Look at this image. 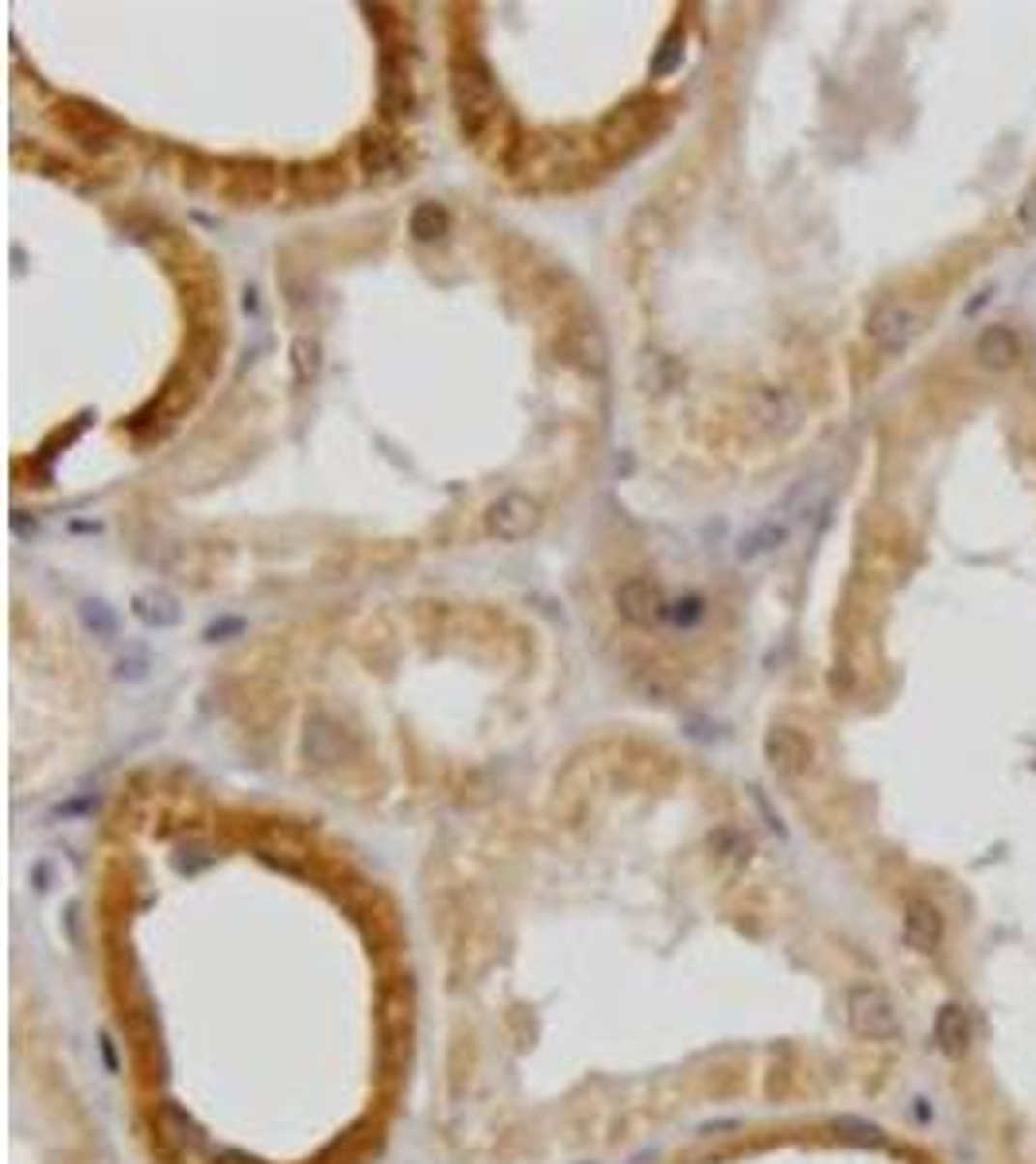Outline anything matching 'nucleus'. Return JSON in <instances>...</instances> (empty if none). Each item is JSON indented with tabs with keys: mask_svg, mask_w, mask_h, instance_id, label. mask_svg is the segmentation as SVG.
<instances>
[{
	"mask_svg": "<svg viewBox=\"0 0 1036 1164\" xmlns=\"http://www.w3.org/2000/svg\"><path fill=\"white\" fill-rule=\"evenodd\" d=\"M847 1025L854 1036L862 1040H893L901 1033V1021H897V1009H893V998L878 986H850L847 990Z\"/></svg>",
	"mask_w": 1036,
	"mask_h": 1164,
	"instance_id": "obj_2",
	"label": "nucleus"
},
{
	"mask_svg": "<svg viewBox=\"0 0 1036 1164\" xmlns=\"http://www.w3.org/2000/svg\"><path fill=\"white\" fill-rule=\"evenodd\" d=\"M446 225H450V218H446V210L439 202H419L412 210V218H408V233L416 241H435V237L446 233Z\"/></svg>",
	"mask_w": 1036,
	"mask_h": 1164,
	"instance_id": "obj_20",
	"label": "nucleus"
},
{
	"mask_svg": "<svg viewBox=\"0 0 1036 1164\" xmlns=\"http://www.w3.org/2000/svg\"><path fill=\"white\" fill-rule=\"evenodd\" d=\"M361 163L369 171H388L396 163V144L388 136H365L361 140Z\"/></svg>",
	"mask_w": 1036,
	"mask_h": 1164,
	"instance_id": "obj_22",
	"label": "nucleus"
},
{
	"mask_svg": "<svg viewBox=\"0 0 1036 1164\" xmlns=\"http://www.w3.org/2000/svg\"><path fill=\"white\" fill-rule=\"evenodd\" d=\"M560 350L567 354V362H575L579 369H602L606 365V342L594 327H571L560 342Z\"/></svg>",
	"mask_w": 1036,
	"mask_h": 1164,
	"instance_id": "obj_14",
	"label": "nucleus"
},
{
	"mask_svg": "<svg viewBox=\"0 0 1036 1164\" xmlns=\"http://www.w3.org/2000/svg\"><path fill=\"white\" fill-rule=\"evenodd\" d=\"M753 416L764 431L789 435V431L800 427L804 408H800L796 393H789V389H761V393H753Z\"/></svg>",
	"mask_w": 1036,
	"mask_h": 1164,
	"instance_id": "obj_8",
	"label": "nucleus"
},
{
	"mask_svg": "<svg viewBox=\"0 0 1036 1164\" xmlns=\"http://www.w3.org/2000/svg\"><path fill=\"white\" fill-rule=\"evenodd\" d=\"M307 753L319 761V765H338L342 753H346V734L338 722H331L327 714H315L307 722Z\"/></svg>",
	"mask_w": 1036,
	"mask_h": 1164,
	"instance_id": "obj_12",
	"label": "nucleus"
},
{
	"mask_svg": "<svg viewBox=\"0 0 1036 1164\" xmlns=\"http://www.w3.org/2000/svg\"><path fill=\"white\" fill-rule=\"evenodd\" d=\"M59 121H63L86 148H109V144L117 140V125H113L105 113L90 109V105H67V109L59 113Z\"/></svg>",
	"mask_w": 1036,
	"mask_h": 1164,
	"instance_id": "obj_9",
	"label": "nucleus"
},
{
	"mask_svg": "<svg viewBox=\"0 0 1036 1164\" xmlns=\"http://www.w3.org/2000/svg\"><path fill=\"white\" fill-rule=\"evenodd\" d=\"M916 335H920V315L908 304H881L866 319V338L881 354H901Z\"/></svg>",
	"mask_w": 1036,
	"mask_h": 1164,
	"instance_id": "obj_3",
	"label": "nucleus"
},
{
	"mask_svg": "<svg viewBox=\"0 0 1036 1164\" xmlns=\"http://www.w3.org/2000/svg\"><path fill=\"white\" fill-rule=\"evenodd\" d=\"M292 187L303 198H327L342 187V175L331 171L327 163H311V167H292Z\"/></svg>",
	"mask_w": 1036,
	"mask_h": 1164,
	"instance_id": "obj_18",
	"label": "nucleus"
},
{
	"mask_svg": "<svg viewBox=\"0 0 1036 1164\" xmlns=\"http://www.w3.org/2000/svg\"><path fill=\"white\" fill-rule=\"evenodd\" d=\"M974 358H978V365H986V369H1009V365L1021 358V342H1017L1013 327H1001V323L986 327V331L978 335V342H974Z\"/></svg>",
	"mask_w": 1036,
	"mask_h": 1164,
	"instance_id": "obj_10",
	"label": "nucleus"
},
{
	"mask_svg": "<svg viewBox=\"0 0 1036 1164\" xmlns=\"http://www.w3.org/2000/svg\"><path fill=\"white\" fill-rule=\"evenodd\" d=\"M1017 225H1021V233L1036 237V179L1028 183V190H1024L1021 202H1017Z\"/></svg>",
	"mask_w": 1036,
	"mask_h": 1164,
	"instance_id": "obj_25",
	"label": "nucleus"
},
{
	"mask_svg": "<svg viewBox=\"0 0 1036 1164\" xmlns=\"http://www.w3.org/2000/svg\"><path fill=\"white\" fill-rule=\"evenodd\" d=\"M699 614H703L699 598H687V602H676V606H668V618H672V626H683V629H691V626L699 622Z\"/></svg>",
	"mask_w": 1036,
	"mask_h": 1164,
	"instance_id": "obj_26",
	"label": "nucleus"
},
{
	"mask_svg": "<svg viewBox=\"0 0 1036 1164\" xmlns=\"http://www.w3.org/2000/svg\"><path fill=\"white\" fill-rule=\"evenodd\" d=\"M764 757L781 776H804L812 769V742L796 726H772L764 738Z\"/></svg>",
	"mask_w": 1036,
	"mask_h": 1164,
	"instance_id": "obj_7",
	"label": "nucleus"
},
{
	"mask_svg": "<svg viewBox=\"0 0 1036 1164\" xmlns=\"http://www.w3.org/2000/svg\"><path fill=\"white\" fill-rule=\"evenodd\" d=\"M679 63H683V32L676 28V32L664 36V44H660V51H656V59H652V74L664 78V74H672Z\"/></svg>",
	"mask_w": 1036,
	"mask_h": 1164,
	"instance_id": "obj_23",
	"label": "nucleus"
},
{
	"mask_svg": "<svg viewBox=\"0 0 1036 1164\" xmlns=\"http://www.w3.org/2000/svg\"><path fill=\"white\" fill-rule=\"evenodd\" d=\"M82 622H86V629H94V637H113L117 633V618H113V610L105 602H86L82 606Z\"/></svg>",
	"mask_w": 1036,
	"mask_h": 1164,
	"instance_id": "obj_24",
	"label": "nucleus"
},
{
	"mask_svg": "<svg viewBox=\"0 0 1036 1164\" xmlns=\"http://www.w3.org/2000/svg\"><path fill=\"white\" fill-rule=\"evenodd\" d=\"M789 539V524H781V520H764V524H757L753 532H745L741 536V543H737V559H761V555H768V551H776Z\"/></svg>",
	"mask_w": 1036,
	"mask_h": 1164,
	"instance_id": "obj_17",
	"label": "nucleus"
},
{
	"mask_svg": "<svg viewBox=\"0 0 1036 1164\" xmlns=\"http://www.w3.org/2000/svg\"><path fill=\"white\" fill-rule=\"evenodd\" d=\"M132 614L148 626V629H167L179 622V602L167 591H140L132 598Z\"/></svg>",
	"mask_w": 1036,
	"mask_h": 1164,
	"instance_id": "obj_16",
	"label": "nucleus"
},
{
	"mask_svg": "<svg viewBox=\"0 0 1036 1164\" xmlns=\"http://www.w3.org/2000/svg\"><path fill=\"white\" fill-rule=\"evenodd\" d=\"M237 629H241V622L229 618V622H214V626L206 629V637H210V641H225V633H237Z\"/></svg>",
	"mask_w": 1036,
	"mask_h": 1164,
	"instance_id": "obj_27",
	"label": "nucleus"
},
{
	"mask_svg": "<svg viewBox=\"0 0 1036 1164\" xmlns=\"http://www.w3.org/2000/svg\"><path fill=\"white\" fill-rule=\"evenodd\" d=\"M641 105H648V102L621 105L618 113H610V117H606V125H602V140H606L610 148H618V144L633 140V136L645 129V109H641Z\"/></svg>",
	"mask_w": 1036,
	"mask_h": 1164,
	"instance_id": "obj_19",
	"label": "nucleus"
},
{
	"mask_svg": "<svg viewBox=\"0 0 1036 1164\" xmlns=\"http://www.w3.org/2000/svg\"><path fill=\"white\" fill-rule=\"evenodd\" d=\"M225 175H229V194L241 198V202L269 198L273 187H276V175L265 163H237V171H225Z\"/></svg>",
	"mask_w": 1036,
	"mask_h": 1164,
	"instance_id": "obj_15",
	"label": "nucleus"
},
{
	"mask_svg": "<svg viewBox=\"0 0 1036 1164\" xmlns=\"http://www.w3.org/2000/svg\"><path fill=\"white\" fill-rule=\"evenodd\" d=\"M901 932H905V944H908L912 951L935 955L939 944H943V936H947V924H943L939 905H932L928 897H912V901L905 905V924H901Z\"/></svg>",
	"mask_w": 1036,
	"mask_h": 1164,
	"instance_id": "obj_6",
	"label": "nucleus"
},
{
	"mask_svg": "<svg viewBox=\"0 0 1036 1164\" xmlns=\"http://www.w3.org/2000/svg\"><path fill=\"white\" fill-rule=\"evenodd\" d=\"M970 1036H974V1025H970L966 1009L955 1005V1002H947V1005L939 1009V1017H935V1044H939L947 1056H963V1052L970 1048Z\"/></svg>",
	"mask_w": 1036,
	"mask_h": 1164,
	"instance_id": "obj_11",
	"label": "nucleus"
},
{
	"mask_svg": "<svg viewBox=\"0 0 1036 1164\" xmlns=\"http://www.w3.org/2000/svg\"><path fill=\"white\" fill-rule=\"evenodd\" d=\"M450 98H454V113H458L462 132L477 144L497 129V121H504L497 82H493V74L481 59H458L450 67Z\"/></svg>",
	"mask_w": 1036,
	"mask_h": 1164,
	"instance_id": "obj_1",
	"label": "nucleus"
},
{
	"mask_svg": "<svg viewBox=\"0 0 1036 1164\" xmlns=\"http://www.w3.org/2000/svg\"><path fill=\"white\" fill-rule=\"evenodd\" d=\"M292 369H296V381H300V385H311V381L323 373V346H319V338L300 335V338L292 342Z\"/></svg>",
	"mask_w": 1036,
	"mask_h": 1164,
	"instance_id": "obj_21",
	"label": "nucleus"
},
{
	"mask_svg": "<svg viewBox=\"0 0 1036 1164\" xmlns=\"http://www.w3.org/2000/svg\"><path fill=\"white\" fill-rule=\"evenodd\" d=\"M381 105L388 113H408L412 109V78L404 63L392 59V51L381 55Z\"/></svg>",
	"mask_w": 1036,
	"mask_h": 1164,
	"instance_id": "obj_13",
	"label": "nucleus"
},
{
	"mask_svg": "<svg viewBox=\"0 0 1036 1164\" xmlns=\"http://www.w3.org/2000/svg\"><path fill=\"white\" fill-rule=\"evenodd\" d=\"M614 602H618V614L637 629H652L668 618L664 595H660V587L652 578H625L618 587V595H614Z\"/></svg>",
	"mask_w": 1036,
	"mask_h": 1164,
	"instance_id": "obj_4",
	"label": "nucleus"
},
{
	"mask_svg": "<svg viewBox=\"0 0 1036 1164\" xmlns=\"http://www.w3.org/2000/svg\"><path fill=\"white\" fill-rule=\"evenodd\" d=\"M540 524V505L525 493H504L489 505L485 512V528L497 536V539H521L529 536L532 528Z\"/></svg>",
	"mask_w": 1036,
	"mask_h": 1164,
	"instance_id": "obj_5",
	"label": "nucleus"
}]
</instances>
